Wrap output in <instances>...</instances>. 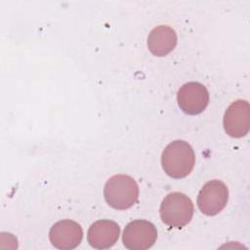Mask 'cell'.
<instances>
[{
  "mask_svg": "<svg viewBox=\"0 0 250 250\" xmlns=\"http://www.w3.org/2000/svg\"><path fill=\"white\" fill-rule=\"evenodd\" d=\"M161 164L164 172L169 177L182 179L192 171L195 164V154L188 143L176 140L164 148Z\"/></svg>",
  "mask_w": 250,
  "mask_h": 250,
  "instance_id": "6da1fadb",
  "label": "cell"
},
{
  "mask_svg": "<svg viewBox=\"0 0 250 250\" xmlns=\"http://www.w3.org/2000/svg\"><path fill=\"white\" fill-rule=\"evenodd\" d=\"M104 195L110 207L116 210H126L137 202L139 187L136 181L128 175H114L106 181Z\"/></svg>",
  "mask_w": 250,
  "mask_h": 250,
  "instance_id": "7a4b0ae2",
  "label": "cell"
},
{
  "mask_svg": "<svg viewBox=\"0 0 250 250\" xmlns=\"http://www.w3.org/2000/svg\"><path fill=\"white\" fill-rule=\"evenodd\" d=\"M193 204L190 198L182 192L167 194L160 205L162 222L170 228L181 229L188 225L193 216Z\"/></svg>",
  "mask_w": 250,
  "mask_h": 250,
  "instance_id": "3957f363",
  "label": "cell"
},
{
  "mask_svg": "<svg viewBox=\"0 0 250 250\" xmlns=\"http://www.w3.org/2000/svg\"><path fill=\"white\" fill-rule=\"evenodd\" d=\"M228 199L229 189L227 186L222 181L212 180L200 189L197 196V206L204 215L214 216L226 207Z\"/></svg>",
  "mask_w": 250,
  "mask_h": 250,
  "instance_id": "277c9868",
  "label": "cell"
},
{
  "mask_svg": "<svg viewBox=\"0 0 250 250\" xmlns=\"http://www.w3.org/2000/svg\"><path fill=\"white\" fill-rule=\"evenodd\" d=\"M157 230L154 225L146 220L130 222L124 229L122 241L130 250H146L156 241Z\"/></svg>",
  "mask_w": 250,
  "mask_h": 250,
  "instance_id": "5b68a950",
  "label": "cell"
},
{
  "mask_svg": "<svg viewBox=\"0 0 250 250\" xmlns=\"http://www.w3.org/2000/svg\"><path fill=\"white\" fill-rule=\"evenodd\" d=\"M177 101L180 108L185 113L195 115L206 108L209 103V94L206 87L201 83L188 82L180 88Z\"/></svg>",
  "mask_w": 250,
  "mask_h": 250,
  "instance_id": "8992f818",
  "label": "cell"
},
{
  "mask_svg": "<svg viewBox=\"0 0 250 250\" xmlns=\"http://www.w3.org/2000/svg\"><path fill=\"white\" fill-rule=\"evenodd\" d=\"M224 128L232 138L247 135L250 129V106L247 101L237 100L229 104L224 115Z\"/></svg>",
  "mask_w": 250,
  "mask_h": 250,
  "instance_id": "52a82bcc",
  "label": "cell"
},
{
  "mask_svg": "<svg viewBox=\"0 0 250 250\" xmlns=\"http://www.w3.org/2000/svg\"><path fill=\"white\" fill-rule=\"evenodd\" d=\"M83 237L80 225L71 220H62L54 224L49 231V238L53 246L62 250L76 248Z\"/></svg>",
  "mask_w": 250,
  "mask_h": 250,
  "instance_id": "ba28073f",
  "label": "cell"
},
{
  "mask_svg": "<svg viewBox=\"0 0 250 250\" xmlns=\"http://www.w3.org/2000/svg\"><path fill=\"white\" fill-rule=\"evenodd\" d=\"M120 228L111 220L96 221L88 229L87 240L96 249H107L113 246L119 237Z\"/></svg>",
  "mask_w": 250,
  "mask_h": 250,
  "instance_id": "9c48e42d",
  "label": "cell"
},
{
  "mask_svg": "<svg viewBox=\"0 0 250 250\" xmlns=\"http://www.w3.org/2000/svg\"><path fill=\"white\" fill-rule=\"evenodd\" d=\"M176 31L168 25L154 27L147 37L149 52L156 57H164L172 52L177 45Z\"/></svg>",
  "mask_w": 250,
  "mask_h": 250,
  "instance_id": "30bf717a",
  "label": "cell"
}]
</instances>
